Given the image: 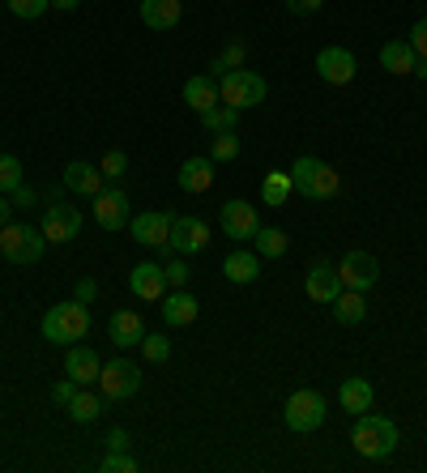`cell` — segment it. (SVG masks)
I'll return each mask as SVG.
<instances>
[{"mask_svg":"<svg viewBox=\"0 0 427 473\" xmlns=\"http://www.w3.org/2000/svg\"><path fill=\"white\" fill-rule=\"evenodd\" d=\"M351 444H355L359 457L368 460H384L398 452V427H393V418L384 414H359L355 418V431H351Z\"/></svg>","mask_w":427,"mask_h":473,"instance_id":"6da1fadb","label":"cell"},{"mask_svg":"<svg viewBox=\"0 0 427 473\" xmlns=\"http://www.w3.org/2000/svg\"><path fill=\"white\" fill-rule=\"evenodd\" d=\"M85 333H90V307L85 303L69 299V303L47 307V316H43V337H47V341H56V346H77Z\"/></svg>","mask_w":427,"mask_h":473,"instance_id":"7a4b0ae2","label":"cell"},{"mask_svg":"<svg viewBox=\"0 0 427 473\" xmlns=\"http://www.w3.org/2000/svg\"><path fill=\"white\" fill-rule=\"evenodd\" d=\"M43 248H47V235H43L39 226H30V222L0 226V256H5L9 265H39Z\"/></svg>","mask_w":427,"mask_h":473,"instance_id":"3957f363","label":"cell"},{"mask_svg":"<svg viewBox=\"0 0 427 473\" xmlns=\"http://www.w3.org/2000/svg\"><path fill=\"white\" fill-rule=\"evenodd\" d=\"M291 180H295V192L308 196V201H333L342 188L338 171L321 163V158H299L295 167H291Z\"/></svg>","mask_w":427,"mask_h":473,"instance_id":"277c9868","label":"cell"},{"mask_svg":"<svg viewBox=\"0 0 427 473\" xmlns=\"http://www.w3.org/2000/svg\"><path fill=\"white\" fill-rule=\"evenodd\" d=\"M218 98L243 112V107H261L265 103V77H256L253 69H231L218 77Z\"/></svg>","mask_w":427,"mask_h":473,"instance_id":"5b68a950","label":"cell"},{"mask_svg":"<svg viewBox=\"0 0 427 473\" xmlns=\"http://www.w3.org/2000/svg\"><path fill=\"white\" fill-rule=\"evenodd\" d=\"M325 414H329V405H325V397H321L316 389L291 392V397H286V405H283V422L291 427V431H299V435L316 431V427L325 422Z\"/></svg>","mask_w":427,"mask_h":473,"instance_id":"8992f818","label":"cell"},{"mask_svg":"<svg viewBox=\"0 0 427 473\" xmlns=\"http://www.w3.org/2000/svg\"><path fill=\"white\" fill-rule=\"evenodd\" d=\"M99 389H103V401H128V397H137L142 392V367L128 359L103 362Z\"/></svg>","mask_w":427,"mask_h":473,"instance_id":"52a82bcc","label":"cell"},{"mask_svg":"<svg viewBox=\"0 0 427 473\" xmlns=\"http://www.w3.org/2000/svg\"><path fill=\"white\" fill-rule=\"evenodd\" d=\"M338 278L346 291H363L368 294L376 281H381V261L372 251H346L338 261Z\"/></svg>","mask_w":427,"mask_h":473,"instance_id":"ba28073f","label":"cell"},{"mask_svg":"<svg viewBox=\"0 0 427 473\" xmlns=\"http://www.w3.org/2000/svg\"><path fill=\"white\" fill-rule=\"evenodd\" d=\"M359 73V60L351 47H321L316 52V77L329 85H351Z\"/></svg>","mask_w":427,"mask_h":473,"instance_id":"9c48e42d","label":"cell"},{"mask_svg":"<svg viewBox=\"0 0 427 473\" xmlns=\"http://www.w3.org/2000/svg\"><path fill=\"white\" fill-rule=\"evenodd\" d=\"M205 243H210V226L201 222V218H188V213H180V218L171 222L167 248L175 251V256H197V251H205Z\"/></svg>","mask_w":427,"mask_h":473,"instance_id":"30bf717a","label":"cell"},{"mask_svg":"<svg viewBox=\"0 0 427 473\" xmlns=\"http://www.w3.org/2000/svg\"><path fill=\"white\" fill-rule=\"evenodd\" d=\"M43 235H47V243H73V239L82 235V209L77 205H47V213H43Z\"/></svg>","mask_w":427,"mask_h":473,"instance_id":"8fae6325","label":"cell"},{"mask_svg":"<svg viewBox=\"0 0 427 473\" xmlns=\"http://www.w3.org/2000/svg\"><path fill=\"white\" fill-rule=\"evenodd\" d=\"M128 291L137 294V299H145V303H158L171 286H167V273H163L158 261H142V265L128 269Z\"/></svg>","mask_w":427,"mask_h":473,"instance_id":"7c38bea8","label":"cell"},{"mask_svg":"<svg viewBox=\"0 0 427 473\" xmlns=\"http://www.w3.org/2000/svg\"><path fill=\"white\" fill-rule=\"evenodd\" d=\"M94 222L103 226V231H120V226H128V192L124 188H103L99 196H94Z\"/></svg>","mask_w":427,"mask_h":473,"instance_id":"4fadbf2b","label":"cell"},{"mask_svg":"<svg viewBox=\"0 0 427 473\" xmlns=\"http://www.w3.org/2000/svg\"><path fill=\"white\" fill-rule=\"evenodd\" d=\"M171 222H175V213H142V218H128V231H133V239L142 243V248H163L171 239Z\"/></svg>","mask_w":427,"mask_h":473,"instance_id":"5bb4252c","label":"cell"},{"mask_svg":"<svg viewBox=\"0 0 427 473\" xmlns=\"http://www.w3.org/2000/svg\"><path fill=\"white\" fill-rule=\"evenodd\" d=\"M218 226H223L231 239H248V243H253V235L261 231V218H256V209L248 205V201H227L223 213H218Z\"/></svg>","mask_w":427,"mask_h":473,"instance_id":"9a60e30c","label":"cell"},{"mask_svg":"<svg viewBox=\"0 0 427 473\" xmlns=\"http://www.w3.org/2000/svg\"><path fill=\"white\" fill-rule=\"evenodd\" d=\"M303 291L313 303H333L342 294V278H338V265H325V261H316L308 269V281H303Z\"/></svg>","mask_w":427,"mask_h":473,"instance_id":"2e32d148","label":"cell"},{"mask_svg":"<svg viewBox=\"0 0 427 473\" xmlns=\"http://www.w3.org/2000/svg\"><path fill=\"white\" fill-rule=\"evenodd\" d=\"M65 188H69V192H77V196H90V201H94V196L103 192V171L94 167V163H82V158H77V163H69V167H65Z\"/></svg>","mask_w":427,"mask_h":473,"instance_id":"e0dca14e","label":"cell"},{"mask_svg":"<svg viewBox=\"0 0 427 473\" xmlns=\"http://www.w3.org/2000/svg\"><path fill=\"white\" fill-rule=\"evenodd\" d=\"M65 371H69V379H77V384L85 389V384H99L103 362L90 346H69V354H65Z\"/></svg>","mask_w":427,"mask_h":473,"instance_id":"ac0fdd59","label":"cell"},{"mask_svg":"<svg viewBox=\"0 0 427 473\" xmlns=\"http://www.w3.org/2000/svg\"><path fill=\"white\" fill-rule=\"evenodd\" d=\"M372 401H376V389H372V379H363V376H351V379H346V384L338 389V405H342V409H346L351 418L368 414Z\"/></svg>","mask_w":427,"mask_h":473,"instance_id":"d6986e66","label":"cell"},{"mask_svg":"<svg viewBox=\"0 0 427 473\" xmlns=\"http://www.w3.org/2000/svg\"><path fill=\"white\" fill-rule=\"evenodd\" d=\"M197 311H201V303L188 294V286H184V291H167V294H163V320H167L171 329H184V324H193V320H197Z\"/></svg>","mask_w":427,"mask_h":473,"instance_id":"ffe728a7","label":"cell"},{"mask_svg":"<svg viewBox=\"0 0 427 473\" xmlns=\"http://www.w3.org/2000/svg\"><path fill=\"white\" fill-rule=\"evenodd\" d=\"M107 337H112V346H142V337H145V320L137 316V311H115L112 320H107Z\"/></svg>","mask_w":427,"mask_h":473,"instance_id":"44dd1931","label":"cell"},{"mask_svg":"<svg viewBox=\"0 0 427 473\" xmlns=\"http://www.w3.org/2000/svg\"><path fill=\"white\" fill-rule=\"evenodd\" d=\"M184 17V0H142V22L150 30H175Z\"/></svg>","mask_w":427,"mask_h":473,"instance_id":"7402d4cb","label":"cell"},{"mask_svg":"<svg viewBox=\"0 0 427 473\" xmlns=\"http://www.w3.org/2000/svg\"><path fill=\"white\" fill-rule=\"evenodd\" d=\"M223 273H227V281H235V286H253L256 278H261V256L248 248H235L223 261Z\"/></svg>","mask_w":427,"mask_h":473,"instance_id":"603a6c76","label":"cell"},{"mask_svg":"<svg viewBox=\"0 0 427 473\" xmlns=\"http://www.w3.org/2000/svg\"><path fill=\"white\" fill-rule=\"evenodd\" d=\"M180 188L193 196L210 192L214 188V158H184V163H180Z\"/></svg>","mask_w":427,"mask_h":473,"instance_id":"cb8c5ba5","label":"cell"},{"mask_svg":"<svg viewBox=\"0 0 427 473\" xmlns=\"http://www.w3.org/2000/svg\"><path fill=\"white\" fill-rule=\"evenodd\" d=\"M184 103L193 107V112H210V107H218L223 98H218V82H214L210 73H197V77H188L184 82Z\"/></svg>","mask_w":427,"mask_h":473,"instance_id":"d4e9b609","label":"cell"},{"mask_svg":"<svg viewBox=\"0 0 427 473\" xmlns=\"http://www.w3.org/2000/svg\"><path fill=\"white\" fill-rule=\"evenodd\" d=\"M414 60H419V52L411 47V39H393L381 47V69L398 73V77H406V73H414Z\"/></svg>","mask_w":427,"mask_h":473,"instance_id":"484cf974","label":"cell"},{"mask_svg":"<svg viewBox=\"0 0 427 473\" xmlns=\"http://www.w3.org/2000/svg\"><path fill=\"white\" fill-rule=\"evenodd\" d=\"M333 320L338 324H363L368 320V299H363V291H346V286H342V294L333 299Z\"/></svg>","mask_w":427,"mask_h":473,"instance_id":"4316f807","label":"cell"},{"mask_svg":"<svg viewBox=\"0 0 427 473\" xmlns=\"http://www.w3.org/2000/svg\"><path fill=\"white\" fill-rule=\"evenodd\" d=\"M291 192H295V180H291V171H270L265 180H261V201L273 209H283L286 201H291Z\"/></svg>","mask_w":427,"mask_h":473,"instance_id":"83f0119b","label":"cell"},{"mask_svg":"<svg viewBox=\"0 0 427 473\" xmlns=\"http://www.w3.org/2000/svg\"><path fill=\"white\" fill-rule=\"evenodd\" d=\"M286 243L291 239L283 235V231H273V226H261L253 235V251L261 256V261H278V256H286Z\"/></svg>","mask_w":427,"mask_h":473,"instance_id":"f1b7e54d","label":"cell"},{"mask_svg":"<svg viewBox=\"0 0 427 473\" xmlns=\"http://www.w3.org/2000/svg\"><path fill=\"white\" fill-rule=\"evenodd\" d=\"M99 414H103V397L82 392V389L73 392V401H69V418H73V422H82V427H85V422H94Z\"/></svg>","mask_w":427,"mask_h":473,"instance_id":"f546056e","label":"cell"},{"mask_svg":"<svg viewBox=\"0 0 427 473\" xmlns=\"http://www.w3.org/2000/svg\"><path fill=\"white\" fill-rule=\"evenodd\" d=\"M201 124H205V133H235L240 112L227 107V103H218V107H210V112H201Z\"/></svg>","mask_w":427,"mask_h":473,"instance_id":"4dcf8cb0","label":"cell"},{"mask_svg":"<svg viewBox=\"0 0 427 473\" xmlns=\"http://www.w3.org/2000/svg\"><path fill=\"white\" fill-rule=\"evenodd\" d=\"M243 64H248V43H243V39H231V43H227V52H223V56L214 60L210 69L218 73V77H223V73L243 69Z\"/></svg>","mask_w":427,"mask_h":473,"instance_id":"1f68e13d","label":"cell"},{"mask_svg":"<svg viewBox=\"0 0 427 473\" xmlns=\"http://www.w3.org/2000/svg\"><path fill=\"white\" fill-rule=\"evenodd\" d=\"M17 188H22V158H14V153H0V192L14 196Z\"/></svg>","mask_w":427,"mask_h":473,"instance_id":"d6a6232c","label":"cell"},{"mask_svg":"<svg viewBox=\"0 0 427 473\" xmlns=\"http://www.w3.org/2000/svg\"><path fill=\"white\" fill-rule=\"evenodd\" d=\"M142 354H145V362H167L171 359V337L167 333H145Z\"/></svg>","mask_w":427,"mask_h":473,"instance_id":"836d02e7","label":"cell"},{"mask_svg":"<svg viewBox=\"0 0 427 473\" xmlns=\"http://www.w3.org/2000/svg\"><path fill=\"white\" fill-rule=\"evenodd\" d=\"M214 163H235L240 158V137L235 133H214Z\"/></svg>","mask_w":427,"mask_h":473,"instance_id":"e575fe53","label":"cell"},{"mask_svg":"<svg viewBox=\"0 0 427 473\" xmlns=\"http://www.w3.org/2000/svg\"><path fill=\"white\" fill-rule=\"evenodd\" d=\"M99 171H103V180L115 183L128 171V153L124 150H107V153H103V163H99Z\"/></svg>","mask_w":427,"mask_h":473,"instance_id":"d590c367","label":"cell"},{"mask_svg":"<svg viewBox=\"0 0 427 473\" xmlns=\"http://www.w3.org/2000/svg\"><path fill=\"white\" fill-rule=\"evenodd\" d=\"M163 273H167L171 291H184L188 278H193V273H188V265H184V256H171V261H163Z\"/></svg>","mask_w":427,"mask_h":473,"instance_id":"8d00e7d4","label":"cell"},{"mask_svg":"<svg viewBox=\"0 0 427 473\" xmlns=\"http://www.w3.org/2000/svg\"><path fill=\"white\" fill-rule=\"evenodd\" d=\"M99 469L103 473H137L142 465H137V457H128V452H107Z\"/></svg>","mask_w":427,"mask_h":473,"instance_id":"74e56055","label":"cell"},{"mask_svg":"<svg viewBox=\"0 0 427 473\" xmlns=\"http://www.w3.org/2000/svg\"><path fill=\"white\" fill-rule=\"evenodd\" d=\"M5 5H9V14L14 17H43V9H47V5H52V0H5Z\"/></svg>","mask_w":427,"mask_h":473,"instance_id":"f35d334b","label":"cell"},{"mask_svg":"<svg viewBox=\"0 0 427 473\" xmlns=\"http://www.w3.org/2000/svg\"><path fill=\"white\" fill-rule=\"evenodd\" d=\"M73 299L90 307L94 299H99V281H94V278H77V291H73Z\"/></svg>","mask_w":427,"mask_h":473,"instance_id":"ab89813d","label":"cell"},{"mask_svg":"<svg viewBox=\"0 0 427 473\" xmlns=\"http://www.w3.org/2000/svg\"><path fill=\"white\" fill-rule=\"evenodd\" d=\"M82 389V384H77V379H60L56 389H52V401L56 405H65V409H69V401H73V392Z\"/></svg>","mask_w":427,"mask_h":473,"instance_id":"60d3db41","label":"cell"},{"mask_svg":"<svg viewBox=\"0 0 427 473\" xmlns=\"http://www.w3.org/2000/svg\"><path fill=\"white\" fill-rule=\"evenodd\" d=\"M411 47L419 52V56H427V17H419L411 26Z\"/></svg>","mask_w":427,"mask_h":473,"instance_id":"b9f144b4","label":"cell"},{"mask_svg":"<svg viewBox=\"0 0 427 473\" xmlns=\"http://www.w3.org/2000/svg\"><path fill=\"white\" fill-rule=\"evenodd\" d=\"M9 201H14V209H35V205H39V192H35V188H26V183H22V188H17V192L9 196Z\"/></svg>","mask_w":427,"mask_h":473,"instance_id":"7bdbcfd3","label":"cell"},{"mask_svg":"<svg viewBox=\"0 0 427 473\" xmlns=\"http://www.w3.org/2000/svg\"><path fill=\"white\" fill-rule=\"evenodd\" d=\"M107 452H128V431L124 427H112V435H107Z\"/></svg>","mask_w":427,"mask_h":473,"instance_id":"ee69618b","label":"cell"},{"mask_svg":"<svg viewBox=\"0 0 427 473\" xmlns=\"http://www.w3.org/2000/svg\"><path fill=\"white\" fill-rule=\"evenodd\" d=\"M321 5H325V0H286V9H291V14H316Z\"/></svg>","mask_w":427,"mask_h":473,"instance_id":"f6af8a7d","label":"cell"},{"mask_svg":"<svg viewBox=\"0 0 427 473\" xmlns=\"http://www.w3.org/2000/svg\"><path fill=\"white\" fill-rule=\"evenodd\" d=\"M9 213H14V201H9V196L0 192V226L9 222Z\"/></svg>","mask_w":427,"mask_h":473,"instance_id":"bcb514c9","label":"cell"},{"mask_svg":"<svg viewBox=\"0 0 427 473\" xmlns=\"http://www.w3.org/2000/svg\"><path fill=\"white\" fill-rule=\"evenodd\" d=\"M77 5H82V0H52V9H65V14H73Z\"/></svg>","mask_w":427,"mask_h":473,"instance_id":"7dc6e473","label":"cell"},{"mask_svg":"<svg viewBox=\"0 0 427 473\" xmlns=\"http://www.w3.org/2000/svg\"><path fill=\"white\" fill-rule=\"evenodd\" d=\"M414 73H419V77H423V82H427V56H419V60H414Z\"/></svg>","mask_w":427,"mask_h":473,"instance_id":"c3c4849f","label":"cell"},{"mask_svg":"<svg viewBox=\"0 0 427 473\" xmlns=\"http://www.w3.org/2000/svg\"><path fill=\"white\" fill-rule=\"evenodd\" d=\"M0 9H5V0H0Z\"/></svg>","mask_w":427,"mask_h":473,"instance_id":"681fc988","label":"cell"}]
</instances>
